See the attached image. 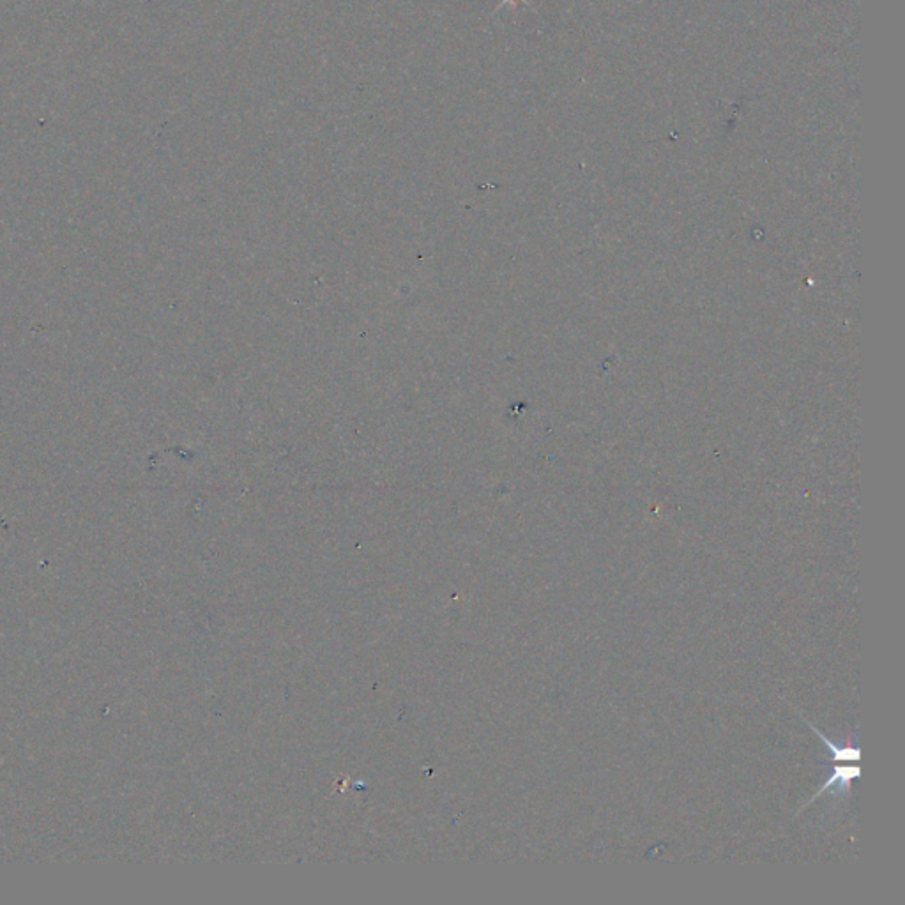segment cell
Wrapping results in <instances>:
<instances>
[{
	"label": "cell",
	"mask_w": 905,
	"mask_h": 905,
	"mask_svg": "<svg viewBox=\"0 0 905 905\" xmlns=\"http://www.w3.org/2000/svg\"><path fill=\"white\" fill-rule=\"evenodd\" d=\"M859 775H861V770H859V766H856V763H849L847 766H835L832 770L830 776H828L826 783L823 787H819V790L805 803V806H801L799 812H803L805 808H808L815 799H819L823 794H826L828 789H832V787H835L840 794L841 792H845L847 789H850V783L854 780H858Z\"/></svg>",
	"instance_id": "1"
},
{
	"label": "cell",
	"mask_w": 905,
	"mask_h": 905,
	"mask_svg": "<svg viewBox=\"0 0 905 905\" xmlns=\"http://www.w3.org/2000/svg\"><path fill=\"white\" fill-rule=\"evenodd\" d=\"M803 721H805V723H806V725L814 730V734H815V736H817V737H819V739L826 745V748H828V750H830V754H832L830 761H833V763H856V764L859 763V759H861V752H859V746L856 745V737L847 739V741H845V745H841L840 746V745H835V743H833L828 736H824V734H823V732H821V730H819V728H817L812 721H808L806 718H803Z\"/></svg>",
	"instance_id": "2"
}]
</instances>
